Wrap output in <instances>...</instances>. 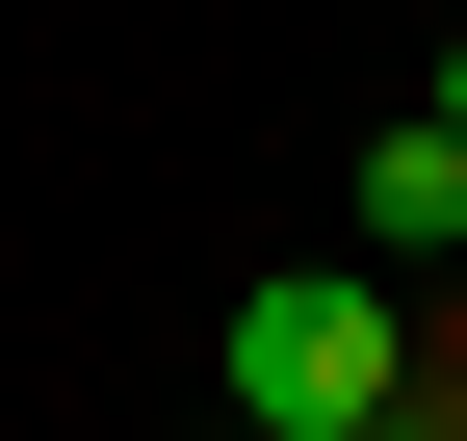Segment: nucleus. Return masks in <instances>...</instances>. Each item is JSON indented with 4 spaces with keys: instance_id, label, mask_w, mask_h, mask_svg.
<instances>
[{
    "instance_id": "nucleus-1",
    "label": "nucleus",
    "mask_w": 467,
    "mask_h": 441,
    "mask_svg": "<svg viewBox=\"0 0 467 441\" xmlns=\"http://www.w3.org/2000/svg\"><path fill=\"white\" fill-rule=\"evenodd\" d=\"M416 415V312H389V260H285L260 312H234V441H389Z\"/></svg>"
},
{
    "instance_id": "nucleus-2",
    "label": "nucleus",
    "mask_w": 467,
    "mask_h": 441,
    "mask_svg": "<svg viewBox=\"0 0 467 441\" xmlns=\"http://www.w3.org/2000/svg\"><path fill=\"white\" fill-rule=\"evenodd\" d=\"M364 260L416 286V260H467V130L416 104V130H364Z\"/></svg>"
},
{
    "instance_id": "nucleus-3",
    "label": "nucleus",
    "mask_w": 467,
    "mask_h": 441,
    "mask_svg": "<svg viewBox=\"0 0 467 441\" xmlns=\"http://www.w3.org/2000/svg\"><path fill=\"white\" fill-rule=\"evenodd\" d=\"M441 130H467V52H441Z\"/></svg>"
}]
</instances>
